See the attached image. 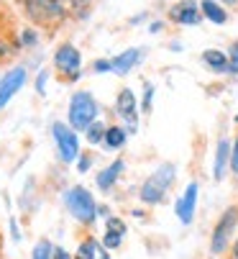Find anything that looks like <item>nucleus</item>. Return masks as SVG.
Wrapping results in <instances>:
<instances>
[{"instance_id": "1", "label": "nucleus", "mask_w": 238, "mask_h": 259, "mask_svg": "<svg viewBox=\"0 0 238 259\" xmlns=\"http://www.w3.org/2000/svg\"><path fill=\"white\" fill-rule=\"evenodd\" d=\"M23 6L28 18L38 26H57L67 16L64 0H23Z\"/></svg>"}, {"instance_id": "2", "label": "nucleus", "mask_w": 238, "mask_h": 259, "mask_svg": "<svg viewBox=\"0 0 238 259\" xmlns=\"http://www.w3.org/2000/svg\"><path fill=\"white\" fill-rule=\"evenodd\" d=\"M172 182H174V164H162L159 167L146 182H144V188H141V200L149 203V205H156V203H162L172 188Z\"/></svg>"}, {"instance_id": "3", "label": "nucleus", "mask_w": 238, "mask_h": 259, "mask_svg": "<svg viewBox=\"0 0 238 259\" xmlns=\"http://www.w3.org/2000/svg\"><path fill=\"white\" fill-rule=\"evenodd\" d=\"M98 118V103L90 93H74L69 100V123L77 131H87Z\"/></svg>"}, {"instance_id": "4", "label": "nucleus", "mask_w": 238, "mask_h": 259, "mask_svg": "<svg viewBox=\"0 0 238 259\" xmlns=\"http://www.w3.org/2000/svg\"><path fill=\"white\" fill-rule=\"evenodd\" d=\"M67 208H69V213L79 221V224H85V226H90L92 221H95V213H98V205H95V200H92V195L85 190V188H72L69 193H67Z\"/></svg>"}, {"instance_id": "5", "label": "nucleus", "mask_w": 238, "mask_h": 259, "mask_svg": "<svg viewBox=\"0 0 238 259\" xmlns=\"http://www.w3.org/2000/svg\"><path fill=\"white\" fill-rule=\"evenodd\" d=\"M235 224H238V208H228V210L223 213V218L218 221L215 231H213V241H210L213 254H223V251L228 249V244H230V234H233Z\"/></svg>"}, {"instance_id": "6", "label": "nucleus", "mask_w": 238, "mask_h": 259, "mask_svg": "<svg viewBox=\"0 0 238 259\" xmlns=\"http://www.w3.org/2000/svg\"><path fill=\"white\" fill-rule=\"evenodd\" d=\"M52 131H54V141H57V149H59V159L62 162H74L79 157V144H77L74 131L69 126L59 123V121L52 126Z\"/></svg>"}, {"instance_id": "7", "label": "nucleus", "mask_w": 238, "mask_h": 259, "mask_svg": "<svg viewBox=\"0 0 238 259\" xmlns=\"http://www.w3.org/2000/svg\"><path fill=\"white\" fill-rule=\"evenodd\" d=\"M79 62H82V59H79V52H77L72 44L59 47L57 54H54V64L64 72L69 80H77V77H79Z\"/></svg>"}, {"instance_id": "8", "label": "nucleus", "mask_w": 238, "mask_h": 259, "mask_svg": "<svg viewBox=\"0 0 238 259\" xmlns=\"http://www.w3.org/2000/svg\"><path fill=\"white\" fill-rule=\"evenodd\" d=\"M23 82H26V69L23 67H16V69L6 72V75L0 77V108L23 88Z\"/></svg>"}, {"instance_id": "9", "label": "nucleus", "mask_w": 238, "mask_h": 259, "mask_svg": "<svg viewBox=\"0 0 238 259\" xmlns=\"http://www.w3.org/2000/svg\"><path fill=\"white\" fill-rule=\"evenodd\" d=\"M115 110L128 126V131H136L138 126V113H136V98L131 90H121L118 93V100H115Z\"/></svg>"}, {"instance_id": "10", "label": "nucleus", "mask_w": 238, "mask_h": 259, "mask_svg": "<svg viewBox=\"0 0 238 259\" xmlns=\"http://www.w3.org/2000/svg\"><path fill=\"white\" fill-rule=\"evenodd\" d=\"M195 205H197V182H189L187 190H184V195L177 200V218L182 221L184 226L192 224V218H195Z\"/></svg>"}, {"instance_id": "11", "label": "nucleus", "mask_w": 238, "mask_h": 259, "mask_svg": "<svg viewBox=\"0 0 238 259\" xmlns=\"http://www.w3.org/2000/svg\"><path fill=\"white\" fill-rule=\"evenodd\" d=\"M169 18L174 23H197L200 21V8H197V3H192V0H182V3H177L169 11Z\"/></svg>"}, {"instance_id": "12", "label": "nucleus", "mask_w": 238, "mask_h": 259, "mask_svg": "<svg viewBox=\"0 0 238 259\" xmlns=\"http://www.w3.org/2000/svg\"><path fill=\"white\" fill-rule=\"evenodd\" d=\"M138 62H141V49H128L123 54H118L115 59H110V67L118 75H126V72H131Z\"/></svg>"}, {"instance_id": "13", "label": "nucleus", "mask_w": 238, "mask_h": 259, "mask_svg": "<svg viewBox=\"0 0 238 259\" xmlns=\"http://www.w3.org/2000/svg\"><path fill=\"white\" fill-rule=\"evenodd\" d=\"M123 167H126V164H123V159H115L110 167H105V169L98 175V188H100V190H110L113 185H115V180L121 177Z\"/></svg>"}, {"instance_id": "14", "label": "nucleus", "mask_w": 238, "mask_h": 259, "mask_svg": "<svg viewBox=\"0 0 238 259\" xmlns=\"http://www.w3.org/2000/svg\"><path fill=\"white\" fill-rule=\"evenodd\" d=\"M230 152H233V146L228 139H220L218 141V152H215V180H223L225 177V167L230 162Z\"/></svg>"}, {"instance_id": "15", "label": "nucleus", "mask_w": 238, "mask_h": 259, "mask_svg": "<svg viewBox=\"0 0 238 259\" xmlns=\"http://www.w3.org/2000/svg\"><path fill=\"white\" fill-rule=\"evenodd\" d=\"M200 11H203V16H205L208 21H213V23H225V21H228V13H225V8H220L218 0H203Z\"/></svg>"}, {"instance_id": "16", "label": "nucleus", "mask_w": 238, "mask_h": 259, "mask_svg": "<svg viewBox=\"0 0 238 259\" xmlns=\"http://www.w3.org/2000/svg\"><path fill=\"white\" fill-rule=\"evenodd\" d=\"M203 59H205V64H208L213 72H230V59H228L223 52H218V49L205 52Z\"/></svg>"}, {"instance_id": "17", "label": "nucleus", "mask_w": 238, "mask_h": 259, "mask_svg": "<svg viewBox=\"0 0 238 259\" xmlns=\"http://www.w3.org/2000/svg\"><path fill=\"white\" fill-rule=\"evenodd\" d=\"M126 144V128L123 126H110L105 131V146L108 149H121Z\"/></svg>"}, {"instance_id": "18", "label": "nucleus", "mask_w": 238, "mask_h": 259, "mask_svg": "<svg viewBox=\"0 0 238 259\" xmlns=\"http://www.w3.org/2000/svg\"><path fill=\"white\" fill-rule=\"evenodd\" d=\"M77 259H98V241L95 239H85L77 249Z\"/></svg>"}, {"instance_id": "19", "label": "nucleus", "mask_w": 238, "mask_h": 259, "mask_svg": "<svg viewBox=\"0 0 238 259\" xmlns=\"http://www.w3.org/2000/svg\"><path fill=\"white\" fill-rule=\"evenodd\" d=\"M33 259H54V246L46 239H41L33 249Z\"/></svg>"}, {"instance_id": "20", "label": "nucleus", "mask_w": 238, "mask_h": 259, "mask_svg": "<svg viewBox=\"0 0 238 259\" xmlns=\"http://www.w3.org/2000/svg\"><path fill=\"white\" fill-rule=\"evenodd\" d=\"M105 126L103 123H92L90 128H87V141L90 144H100V141H105Z\"/></svg>"}, {"instance_id": "21", "label": "nucleus", "mask_w": 238, "mask_h": 259, "mask_svg": "<svg viewBox=\"0 0 238 259\" xmlns=\"http://www.w3.org/2000/svg\"><path fill=\"white\" fill-rule=\"evenodd\" d=\"M105 229H108L110 234H118V236H123V234H126V224H123L121 218H108Z\"/></svg>"}, {"instance_id": "22", "label": "nucleus", "mask_w": 238, "mask_h": 259, "mask_svg": "<svg viewBox=\"0 0 238 259\" xmlns=\"http://www.w3.org/2000/svg\"><path fill=\"white\" fill-rule=\"evenodd\" d=\"M121 241H123V236H118V234H110V231H105V239H103V244H105L108 249H118V246H121Z\"/></svg>"}, {"instance_id": "23", "label": "nucleus", "mask_w": 238, "mask_h": 259, "mask_svg": "<svg viewBox=\"0 0 238 259\" xmlns=\"http://www.w3.org/2000/svg\"><path fill=\"white\" fill-rule=\"evenodd\" d=\"M230 169L238 175V139H235V144H233V152H230Z\"/></svg>"}, {"instance_id": "24", "label": "nucleus", "mask_w": 238, "mask_h": 259, "mask_svg": "<svg viewBox=\"0 0 238 259\" xmlns=\"http://www.w3.org/2000/svg\"><path fill=\"white\" fill-rule=\"evenodd\" d=\"M21 44H26V47L36 44V33H33V31H23V33H21Z\"/></svg>"}, {"instance_id": "25", "label": "nucleus", "mask_w": 238, "mask_h": 259, "mask_svg": "<svg viewBox=\"0 0 238 259\" xmlns=\"http://www.w3.org/2000/svg\"><path fill=\"white\" fill-rule=\"evenodd\" d=\"M230 72H238V44H233L230 49Z\"/></svg>"}, {"instance_id": "26", "label": "nucleus", "mask_w": 238, "mask_h": 259, "mask_svg": "<svg viewBox=\"0 0 238 259\" xmlns=\"http://www.w3.org/2000/svg\"><path fill=\"white\" fill-rule=\"evenodd\" d=\"M151 98H154V88L146 85V98H144V110L149 113V108H151Z\"/></svg>"}, {"instance_id": "27", "label": "nucleus", "mask_w": 238, "mask_h": 259, "mask_svg": "<svg viewBox=\"0 0 238 259\" xmlns=\"http://www.w3.org/2000/svg\"><path fill=\"white\" fill-rule=\"evenodd\" d=\"M113 67H110V62H105V59H100V62H95V72H110Z\"/></svg>"}, {"instance_id": "28", "label": "nucleus", "mask_w": 238, "mask_h": 259, "mask_svg": "<svg viewBox=\"0 0 238 259\" xmlns=\"http://www.w3.org/2000/svg\"><path fill=\"white\" fill-rule=\"evenodd\" d=\"M64 3H67V8H69V6H72V8H82V6L90 3V0H64Z\"/></svg>"}, {"instance_id": "29", "label": "nucleus", "mask_w": 238, "mask_h": 259, "mask_svg": "<svg viewBox=\"0 0 238 259\" xmlns=\"http://www.w3.org/2000/svg\"><path fill=\"white\" fill-rule=\"evenodd\" d=\"M90 162H92L90 157H82V159H79V162H77V167H79V172H87V167H90Z\"/></svg>"}, {"instance_id": "30", "label": "nucleus", "mask_w": 238, "mask_h": 259, "mask_svg": "<svg viewBox=\"0 0 238 259\" xmlns=\"http://www.w3.org/2000/svg\"><path fill=\"white\" fill-rule=\"evenodd\" d=\"M54 259H72V256H69V251H64L62 246H57V249H54Z\"/></svg>"}, {"instance_id": "31", "label": "nucleus", "mask_w": 238, "mask_h": 259, "mask_svg": "<svg viewBox=\"0 0 238 259\" xmlns=\"http://www.w3.org/2000/svg\"><path fill=\"white\" fill-rule=\"evenodd\" d=\"M230 256H233V259H238V239L233 241V249H230Z\"/></svg>"}, {"instance_id": "32", "label": "nucleus", "mask_w": 238, "mask_h": 259, "mask_svg": "<svg viewBox=\"0 0 238 259\" xmlns=\"http://www.w3.org/2000/svg\"><path fill=\"white\" fill-rule=\"evenodd\" d=\"M100 259H110V256H108V254H100Z\"/></svg>"}, {"instance_id": "33", "label": "nucleus", "mask_w": 238, "mask_h": 259, "mask_svg": "<svg viewBox=\"0 0 238 259\" xmlns=\"http://www.w3.org/2000/svg\"><path fill=\"white\" fill-rule=\"evenodd\" d=\"M225 3H230V6H233V3H235V0H225Z\"/></svg>"}, {"instance_id": "34", "label": "nucleus", "mask_w": 238, "mask_h": 259, "mask_svg": "<svg viewBox=\"0 0 238 259\" xmlns=\"http://www.w3.org/2000/svg\"><path fill=\"white\" fill-rule=\"evenodd\" d=\"M235 121H238V116H235Z\"/></svg>"}]
</instances>
